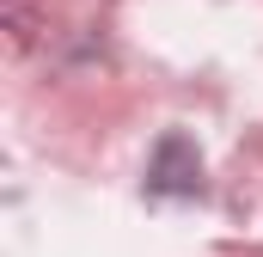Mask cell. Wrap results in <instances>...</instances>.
Returning a JSON list of instances; mask_svg holds the SVG:
<instances>
[{
    "label": "cell",
    "mask_w": 263,
    "mask_h": 257,
    "mask_svg": "<svg viewBox=\"0 0 263 257\" xmlns=\"http://www.w3.org/2000/svg\"><path fill=\"white\" fill-rule=\"evenodd\" d=\"M202 190V153L190 135H165L147 159V196H196Z\"/></svg>",
    "instance_id": "cell-1"
}]
</instances>
